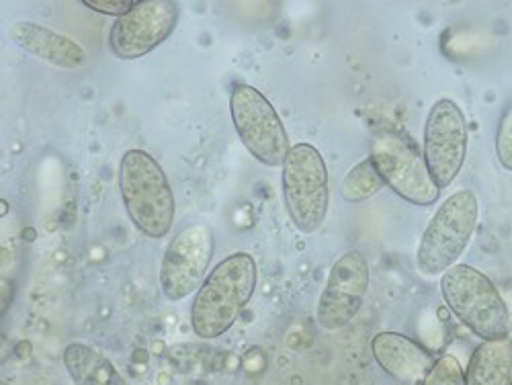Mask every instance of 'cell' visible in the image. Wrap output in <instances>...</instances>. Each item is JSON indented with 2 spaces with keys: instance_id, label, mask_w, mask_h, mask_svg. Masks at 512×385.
<instances>
[{
  "instance_id": "obj_1",
  "label": "cell",
  "mask_w": 512,
  "mask_h": 385,
  "mask_svg": "<svg viewBox=\"0 0 512 385\" xmlns=\"http://www.w3.org/2000/svg\"><path fill=\"white\" fill-rule=\"evenodd\" d=\"M256 263L248 252L230 254L218 263L199 291L191 306V326L203 340L226 334L250 304L256 289Z\"/></svg>"
},
{
  "instance_id": "obj_2",
  "label": "cell",
  "mask_w": 512,
  "mask_h": 385,
  "mask_svg": "<svg viewBox=\"0 0 512 385\" xmlns=\"http://www.w3.org/2000/svg\"><path fill=\"white\" fill-rule=\"evenodd\" d=\"M117 185L132 224L148 238H164L175 222V195L160 164L144 150H127Z\"/></svg>"
},
{
  "instance_id": "obj_3",
  "label": "cell",
  "mask_w": 512,
  "mask_h": 385,
  "mask_svg": "<svg viewBox=\"0 0 512 385\" xmlns=\"http://www.w3.org/2000/svg\"><path fill=\"white\" fill-rule=\"evenodd\" d=\"M478 218L480 203L474 191L461 189L447 197L420 238L416 250L418 271L435 277L451 269L472 240Z\"/></svg>"
},
{
  "instance_id": "obj_4",
  "label": "cell",
  "mask_w": 512,
  "mask_h": 385,
  "mask_svg": "<svg viewBox=\"0 0 512 385\" xmlns=\"http://www.w3.org/2000/svg\"><path fill=\"white\" fill-rule=\"evenodd\" d=\"M281 168V195L293 226L304 234L318 232L330 205L328 170L322 154L312 144H297Z\"/></svg>"
},
{
  "instance_id": "obj_5",
  "label": "cell",
  "mask_w": 512,
  "mask_h": 385,
  "mask_svg": "<svg viewBox=\"0 0 512 385\" xmlns=\"http://www.w3.org/2000/svg\"><path fill=\"white\" fill-rule=\"evenodd\" d=\"M441 293L451 312L484 340L508 336L510 316L494 283L469 265H453L441 275Z\"/></svg>"
},
{
  "instance_id": "obj_6",
  "label": "cell",
  "mask_w": 512,
  "mask_h": 385,
  "mask_svg": "<svg viewBox=\"0 0 512 385\" xmlns=\"http://www.w3.org/2000/svg\"><path fill=\"white\" fill-rule=\"evenodd\" d=\"M230 115L244 148L269 168L283 166L291 146L285 125L271 101L250 84H238L230 93Z\"/></svg>"
},
{
  "instance_id": "obj_7",
  "label": "cell",
  "mask_w": 512,
  "mask_h": 385,
  "mask_svg": "<svg viewBox=\"0 0 512 385\" xmlns=\"http://www.w3.org/2000/svg\"><path fill=\"white\" fill-rule=\"evenodd\" d=\"M371 162L375 164L379 177L404 201L429 207L437 203L441 189L431 177L424 156L394 132H381L371 144Z\"/></svg>"
},
{
  "instance_id": "obj_8",
  "label": "cell",
  "mask_w": 512,
  "mask_h": 385,
  "mask_svg": "<svg viewBox=\"0 0 512 385\" xmlns=\"http://www.w3.org/2000/svg\"><path fill=\"white\" fill-rule=\"evenodd\" d=\"M467 154V121L451 99L437 101L424 125V160L439 189L449 187L461 173Z\"/></svg>"
},
{
  "instance_id": "obj_9",
  "label": "cell",
  "mask_w": 512,
  "mask_h": 385,
  "mask_svg": "<svg viewBox=\"0 0 512 385\" xmlns=\"http://www.w3.org/2000/svg\"><path fill=\"white\" fill-rule=\"evenodd\" d=\"M213 259L209 226L195 224L181 230L168 244L160 265V289L168 302H181L197 293Z\"/></svg>"
},
{
  "instance_id": "obj_10",
  "label": "cell",
  "mask_w": 512,
  "mask_h": 385,
  "mask_svg": "<svg viewBox=\"0 0 512 385\" xmlns=\"http://www.w3.org/2000/svg\"><path fill=\"white\" fill-rule=\"evenodd\" d=\"M179 21L173 0H142L109 31V50L119 60H138L170 37Z\"/></svg>"
},
{
  "instance_id": "obj_11",
  "label": "cell",
  "mask_w": 512,
  "mask_h": 385,
  "mask_svg": "<svg viewBox=\"0 0 512 385\" xmlns=\"http://www.w3.org/2000/svg\"><path fill=\"white\" fill-rule=\"evenodd\" d=\"M369 289V265L365 254L349 250L332 265L318 299L316 320L324 330L349 326L361 312Z\"/></svg>"
},
{
  "instance_id": "obj_12",
  "label": "cell",
  "mask_w": 512,
  "mask_h": 385,
  "mask_svg": "<svg viewBox=\"0 0 512 385\" xmlns=\"http://www.w3.org/2000/svg\"><path fill=\"white\" fill-rule=\"evenodd\" d=\"M9 37L17 48L29 56L64 70L82 68L89 60L87 52H84L78 41L33 21L13 23L9 27Z\"/></svg>"
},
{
  "instance_id": "obj_13",
  "label": "cell",
  "mask_w": 512,
  "mask_h": 385,
  "mask_svg": "<svg viewBox=\"0 0 512 385\" xmlns=\"http://www.w3.org/2000/svg\"><path fill=\"white\" fill-rule=\"evenodd\" d=\"M371 351L383 371L406 385H420L437 363L429 351L402 332H379Z\"/></svg>"
},
{
  "instance_id": "obj_14",
  "label": "cell",
  "mask_w": 512,
  "mask_h": 385,
  "mask_svg": "<svg viewBox=\"0 0 512 385\" xmlns=\"http://www.w3.org/2000/svg\"><path fill=\"white\" fill-rule=\"evenodd\" d=\"M465 385H512V338L484 340L469 361Z\"/></svg>"
},
{
  "instance_id": "obj_15",
  "label": "cell",
  "mask_w": 512,
  "mask_h": 385,
  "mask_svg": "<svg viewBox=\"0 0 512 385\" xmlns=\"http://www.w3.org/2000/svg\"><path fill=\"white\" fill-rule=\"evenodd\" d=\"M64 367L74 385H127L103 353L82 342H72L64 349Z\"/></svg>"
},
{
  "instance_id": "obj_16",
  "label": "cell",
  "mask_w": 512,
  "mask_h": 385,
  "mask_svg": "<svg viewBox=\"0 0 512 385\" xmlns=\"http://www.w3.org/2000/svg\"><path fill=\"white\" fill-rule=\"evenodd\" d=\"M383 185L386 183L379 177L375 164L371 162V158H367L349 170V175L343 179V185H340V193H343V199L349 203H361L377 195Z\"/></svg>"
},
{
  "instance_id": "obj_17",
  "label": "cell",
  "mask_w": 512,
  "mask_h": 385,
  "mask_svg": "<svg viewBox=\"0 0 512 385\" xmlns=\"http://www.w3.org/2000/svg\"><path fill=\"white\" fill-rule=\"evenodd\" d=\"M420 385H465L463 369L453 355H443Z\"/></svg>"
},
{
  "instance_id": "obj_18",
  "label": "cell",
  "mask_w": 512,
  "mask_h": 385,
  "mask_svg": "<svg viewBox=\"0 0 512 385\" xmlns=\"http://www.w3.org/2000/svg\"><path fill=\"white\" fill-rule=\"evenodd\" d=\"M496 156L500 164L512 173V107L504 113L496 134Z\"/></svg>"
},
{
  "instance_id": "obj_19",
  "label": "cell",
  "mask_w": 512,
  "mask_h": 385,
  "mask_svg": "<svg viewBox=\"0 0 512 385\" xmlns=\"http://www.w3.org/2000/svg\"><path fill=\"white\" fill-rule=\"evenodd\" d=\"M82 5L103 15H115L119 19L125 13H130L138 3L136 0H82Z\"/></svg>"
}]
</instances>
